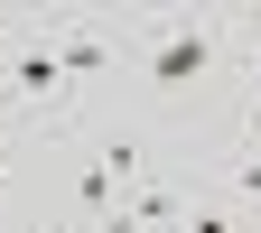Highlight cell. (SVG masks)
I'll return each mask as SVG.
<instances>
[{
	"instance_id": "6da1fadb",
	"label": "cell",
	"mask_w": 261,
	"mask_h": 233,
	"mask_svg": "<svg viewBox=\"0 0 261 233\" xmlns=\"http://www.w3.org/2000/svg\"><path fill=\"white\" fill-rule=\"evenodd\" d=\"M121 65L140 75L149 103H187L196 84L243 75V10H121Z\"/></svg>"
},
{
	"instance_id": "7a4b0ae2",
	"label": "cell",
	"mask_w": 261,
	"mask_h": 233,
	"mask_svg": "<svg viewBox=\"0 0 261 233\" xmlns=\"http://www.w3.org/2000/svg\"><path fill=\"white\" fill-rule=\"evenodd\" d=\"M140 177H149V140H140V131H93V140L65 159L47 224H56V233H103V215H112Z\"/></svg>"
},
{
	"instance_id": "3957f363",
	"label": "cell",
	"mask_w": 261,
	"mask_h": 233,
	"mask_svg": "<svg viewBox=\"0 0 261 233\" xmlns=\"http://www.w3.org/2000/svg\"><path fill=\"white\" fill-rule=\"evenodd\" d=\"M75 121V84H65V65L47 47V28L28 19L19 28V47L0 56V131L28 149V140H56V131Z\"/></svg>"
},
{
	"instance_id": "277c9868",
	"label": "cell",
	"mask_w": 261,
	"mask_h": 233,
	"mask_svg": "<svg viewBox=\"0 0 261 233\" xmlns=\"http://www.w3.org/2000/svg\"><path fill=\"white\" fill-rule=\"evenodd\" d=\"M38 28H47V47H56V65H65L75 93L93 75H121V10H47Z\"/></svg>"
},
{
	"instance_id": "5b68a950",
	"label": "cell",
	"mask_w": 261,
	"mask_h": 233,
	"mask_svg": "<svg viewBox=\"0 0 261 233\" xmlns=\"http://www.w3.org/2000/svg\"><path fill=\"white\" fill-rule=\"evenodd\" d=\"M233 215H252L261 224V140H233V159H215V177H205Z\"/></svg>"
},
{
	"instance_id": "8992f818",
	"label": "cell",
	"mask_w": 261,
	"mask_h": 233,
	"mask_svg": "<svg viewBox=\"0 0 261 233\" xmlns=\"http://www.w3.org/2000/svg\"><path fill=\"white\" fill-rule=\"evenodd\" d=\"M243 140H261V56L243 65Z\"/></svg>"
},
{
	"instance_id": "52a82bcc",
	"label": "cell",
	"mask_w": 261,
	"mask_h": 233,
	"mask_svg": "<svg viewBox=\"0 0 261 233\" xmlns=\"http://www.w3.org/2000/svg\"><path fill=\"white\" fill-rule=\"evenodd\" d=\"M10 177H19V140L0 131V205H10Z\"/></svg>"
},
{
	"instance_id": "ba28073f",
	"label": "cell",
	"mask_w": 261,
	"mask_h": 233,
	"mask_svg": "<svg viewBox=\"0 0 261 233\" xmlns=\"http://www.w3.org/2000/svg\"><path fill=\"white\" fill-rule=\"evenodd\" d=\"M19 28H28V10H0V56L19 47Z\"/></svg>"
}]
</instances>
